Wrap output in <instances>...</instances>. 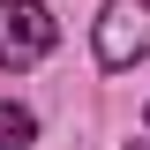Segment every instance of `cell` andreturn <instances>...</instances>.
Returning a JSON list of instances; mask_svg holds the SVG:
<instances>
[{
  "instance_id": "1",
  "label": "cell",
  "mask_w": 150,
  "mask_h": 150,
  "mask_svg": "<svg viewBox=\"0 0 150 150\" xmlns=\"http://www.w3.org/2000/svg\"><path fill=\"white\" fill-rule=\"evenodd\" d=\"M60 45V23L45 0H0V68H38Z\"/></svg>"
},
{
  "instance_id": "4",
  "label": "cell",
  "mask_w": 150,
  "mask_h": 150,
  "mask_svg": "<svg viewBox=\"0 0 150 150\" xmlns=\"http://www.w3.org/2000/svg\"><path fill=\"white\" fill-rule=\"evenodd\" d=\"M128 150H150V143H128Z\"/></svg>"
},
{
  "instance_id": "3",
  "label": "cell",
  "mask_w": 150,
  "mask_h": 150,
  "mask_svg": "<svg viewBox=\"0 0 150 150\" xmlns=\"http://www.w3.org/2000/svg\"><path fill=\"white\" fill-rule=\"evenodd\" d=\"M38 143V112L30 105H0V150H30Z\"/></svg>"
},
{
  "instance_id": "2",
  "label": "cell",
  "mask_w": 150,
  "mask_h": 150,
  "mask_svg": "<svg viewBox=\"0 0 150 150\" xmlns=\"http://www.w3.org/2000/svg\"><path fill=\"white\" fill-rule=\"evenodd\" d=\"M150 60V0H105L98 8V68H135Z\"/></svg>"
}]
</instances>
